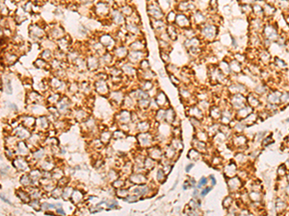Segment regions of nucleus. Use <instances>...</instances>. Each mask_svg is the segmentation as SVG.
<instances>
[{"label": "nucleus", "mask_w": 289, "mask_h": 216, "mask_svg": "<svg viewBox=\"0 0 289 216\" xmlns=\"http://www.w3.org/2000/svg\"><path fill=\"white\" fill-rule=\"evenodd\" d=\"M252 28L254 29V33H257V32H260L261 30H263V24H262V20L260 17H254L252 20Z\"/></svg>", "instance_id": "6"}, {"label": "nucleus", "mask_w": 289, "mask_h": 216, "mask_svg": "<svg viewBox=\"0 0 289 216\" xmlns=\"http://www.w3.org/2000/svg\"><path fill=\"white\" fill-rule=\"evenodd\" d=\"M192 166H193V164H191V165H189V166H187V169H186V171H187V172H188V171H189V170H190V168H191Z\"/></svg>", "instance_id": "21"}, {"label": "nucleus", "mask_w": 289, "mask_h": 216, "mask_svg": "<svg viewBox=\"0 0 289 216\" xmlns=\"http://www.w3.org/2000/svg\"><path fill=\"white\" fill-rule=\"evenodd\" d=\"M210 189H211L210 187H207V188H206L205 190L203 189V193H202V195H203V196H204V195H206L207 193H208V191H209V190H210Z\"/></svg>", "instance_id": "19"}, {"label": "nucleus", "mask_w": 289, "mask_h": 216, "mask_svg": "<svg viewBox=\"0 0 289 216\" xmlns=\"http://www.w3.org/2000/svg\"><path fill=\"white\" fill-rule=\"evenodd\" d=\"M229 90L230 93H232V94H236V93H242L243 94V93H245V91L247 90V87L242 84H232L229 87Z\"/></svg>", "instance_id": "4"}, {"label": "nucleus", "mask_w": 289, "mask_h": 216, "mask_svg": "<svg viewBox=\"0 0 289 216\" xmlns=\"http://www.w3.org/2000/svg\"><path fill=\"white\" fill-rule=\"evenodd\" d=\"M263 36L264 39L269 40L270 41H277L279 39V32L277 28L274 27V25L268 24L263 27Z\"/></svg>", "instance_id": "1"}, {"label": "nucleus", "mask_w": 289, "mask_h": 216, "mask_svg": "<svg viewBox=\"0 0 289 216\" xmlns=\"http://www.w3.org/2000/svg\"><path fill=\"white\" fill-rule=\"evenodd\" d=\"M275 65L277 66L279 68L282 69V68H285L286 67V63L284 60H281L280 58H275Z\"/></svg>", "instance_id": "13"}, {"label": "nucleus", "mask_w": 289, "mask_h": 216, "mask_svg": "<svg viewBox=\"0 0 289 216\" xmlns=\"http://www.w3.org/2000/svg\"><path fill=\"white\" fill-rule=\"evenodd\" d=\"M229 66H230V69L232 72L234 73H240L242 71V66H241V62H239L238 61H236L235 59L232 60L230 62H229Z\"/></svg>", "instance_id": "8"}, {"label": "nucleus", "mask_w": 289, "mask_h": 216, "mask_svg": "<svg viewBox=\"0 0 289 216\" xmlns=\"http://www.w3.org/2000/svg\"><path fill=\"white\" fill-rule=\"evenodd\" d=\"M247 102L249 103V105L252 107V108H255L259 105L260 101L258 99V97L256 96V94H254V93H250L247 97Z\"/></svg>", "instance_id": "7"}, {"label": "nucleus", "mask_w": 289, "mask_h": 216, "mask_svg": "<svg viewBox=\"0 0 289 216\" xmlns=\"http://www.w3.org/2000/svg\"><path fill=\"white\" fill-rule=\"evenodd\" d=\"M276 12V8L274 7V5L268 4L266 3L263 7V14H264L265 16H274V14Z\"/></svg>", "instance_id": "9"}, {"label": "nucleus", "mask_w": 289, "mask_h": 216, "mask_svg": "<svg viewBox=\"0 0 289 216\" xmlns=\"http://www.w3.org/2000/svg\"><path fill=\"white\" fill-rule=\"evenodd\" d=\"M204 183H206V179H205V178H203V179L199 181V186H199V187H202V186L204 185Z\"/></svg>", "instance_id": "18"}, {"label": "nucleus", "mask_w": 289, "mask_h": 216, "mask_svg": "<svg viewBox=\"0 0 289 216\" xmlns=\"http://www.w3.org/2000/svg\"><path fill=\"white\" fill-rule=\"evenodd\" d=\"M280 103L281 104H288L289 103V93H288V91L281 93V95H280Z\"/></svg>", "instance_id": "14"}, {"label": "nucleus", "mask_w": 289, "mask_h": 216, "mask_svg": "<svg viewBox=\"0 0 289 216\" xmlns=\"http://www.w3.org/2000/svg\"><path fill=\"white\" fill-rule=\"evenodd\" d=\"M279 8L282 11H289V0H280Z\"/></svg>", "instance_id": "12"}, {"label": "nucleus", "mask_w": 289, "mask_h": 216, "mask_svg": "<svg viewBox=\"0 0 289 216\" xmlns=\"http://www.w3.org/2000/svg\"><path fill=\"white\" fill-rule=\"evenodd\" d=\"M210 179L213 181V185H215V183H216V181H215V179H214V177H213V176H210Z\"/></svg>", "instance_id": "20"}, {"label": "nucleus", "mask_w": 289, "mask_h": 216, "mask_svg": "<svg viewBox=\"0 0 289 216\" xmlns=\"http://www.w3.org/2000/svg\"><path fill=\"white\" fill-rule=\"evenodd\" d=\"M253 12L255 15L256 17H261L263 16V7H261L258 4H254L253 6Z\"/></svg>", "instance_id": "11"}, {"label": "nucleus", "mask_w": 289, "mask_h": 216, "mask_svg": "<svg viewBox=\"0 0 289 216\" xmlns=\"http://www.w3.org/2000/svg\"><path fill=\"white\" fill-rule=\"evenodd\" d=\"M241 8H242V12L246 15L252 14L253 12V6L252 5H242Z\"/></svg>", "instance_id": "15"}, {"label": "nucleus", "mask_w": 289, "mask_h": 216, "mask_svg": "<svg viewBox=\"0 0 289 216\" xmlns=\"http://www.w3.org/2000/svg\"><path fill=\"white\" fill-rule=\"evenodd\" d=\"M203 34L207 39H213L217 35V28L213 25H208L203 29Z\"/></svg>", "instance_id": "5"}, {"label": "nucleus", "mask_w": 289, "mask_h": 216, "mask_svg": "<svg viewBox=\"0 0 289 216\" xmlns=\"http://www.w3.org/2000/svg\"><path fill=\"white\" fill-rule=\"evenodd\" d=\"M280 95H281V92H280V91H272V92H270L267 95L268 102L270 104H273V105H277V104L280 103Z\"/></svg>", "instance_id": "3"}, {"label": "nucleus", "mask_w": 289, "mask_h": 216, "mask_svg": "<svg viewBox=\"0 0 289 216\" xmlns=\"http://www.w3.org/2000/svg\"><path fill=\"white\" fill-rule=\"evenodd\" d=\"M246 102H247V98L245 97L242 93L233 94L231 97L232 106H233L234 109H236V110H239V109H241V108L246 106Z\"/></svg>", "instance_id": "2"}, {"label": "nucleus", "mask_w": 289, "mask_h": 216, "mask_svg": "<svg viewBox=\"0 0 289 216\" xmlns=\"http://www.w3.org/2000/svg\"><path fill=\"white\" fill-rule=\"evenodd\" d=\"M234 59L242 63V62H245V60H246V57H245L244 55H242V54L237 53V54H235V56H234Z\"/></svg>", "instance_id": "16"}, {"label": "nucleus", "mask_w": 289, "mask_h": 216, "mask_svg": "<svg viewBox=\"0 0 289 216\" xmlns=\"http://www.w3.org/2000/svg\"><path fill=\"white\" fill-rule=\"evenodd\" d=\"M258 56H259L260 61L263 62H269L270 60H271V55H270V53L265 49L262 50V51H260Z\"/></svg>", "instance_id": "10"}, {"label": "nucleus", "mask_w": 289, "mask_h": 216, "mask_svg": "<svg viewBox=\"0 0 289 216\" xmlns=\"http://www.w3.org/2000/svg\"><path fill=\"white\" fill-rule=\"evenodd\" d=\"M255 0H241V3L243 5H252L254 3Z\"/></svg>", "instance_id": "17"}]
</instances>
